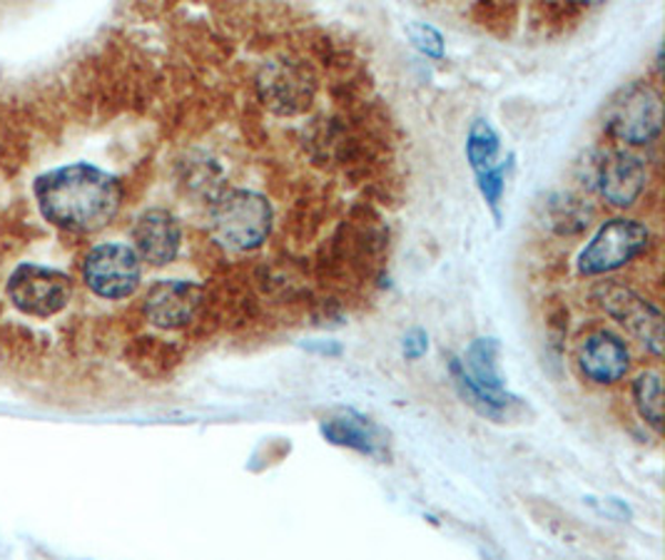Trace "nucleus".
<instances>
[{
  "label": "nucleus",
  "mask_w": 665,
  "mask_h": 560,
  "mask_svg": "<svg viewBox=\"0 0 665 560\" xmlns=\"http://www.w3.org/2000/svg\"><path fill=\"white\" fill-rule=\"evenodd\" d=\"M406 33H409L412 43L419 48L424 55H429V58H441L444 55V38L436 28L426 25V23H412Z\"/></svg>",
  "instance_id": "obj_18"
},
{
  "label": "nucleus",
  "mask_w": 665,
  "mask_h": 560,
  "mask_svg": "<svg viewBox=\"0 0 665 560\" xmlns=\"http://www.w3.org/2000/svg\"><path fill=\"white\" fill-rule=\"evenodd\" d=\"M603 125L609 133L628 145H648L663 129V100L648 83L621 87L605 105Z\"/></svg>",
  "instance_id": "obj_3"
},
{
  "label": "nucleus",
  "mask_w": 665,
  "mask_h": 560,
  "mask_svg": "<svg viewBox=\"0 0 665 560\" xmlns=\"http://www.w3.org/2000/svg\"><path fill=\"white\" fill-rule=\"evenodd\" d=\"M217 242L232 252H250L260 247L272 229V207L250 189H232L217 199L210 215Z\"/></svg>",
  "instance_id": "obj_2"
},
{
  "label": "nucleus",
  "mask_w": 665,
  "mask_h": 560,
  "mask_svg": "<svg viewBox=\"0 0 665 560\" xmlns=\"http://www.w3.org/2000/svg\"><path fill=\"white\" fill-rule=\"evenodd\" d=\"M496 359H499L496 339H476L466 352V362H461L466 378L484 394H506Z\"/></svg>",
  "instance_id": "obj_14"
},
{
  "label": "nucleus",
  "mask_w": 665,
  "mask_h": 560,
  "mask_svg": "<svg viewBox=\"0 0 665 560\" xmlns=\"http://www.w3.org/2000/svg\"><path fill=\"white\" fill-rule=\"evenodd\" d=\"M503 183H506V163H501L499 167H493L491 173H486L484 177H479L481 195L493 209H499V205H501L503 187H506Z\"/></svg>",
  "instance_id": "obj_19"
},
{
  "label": "nucleus",
  "mask_w": 665,
  "mask_h": 560,
  "mask_svg": "<svg viewBox=\"0 0 665 560\" xmlns=\"http://www.w3.org/2000/svg\"><path fill=\"white\" fill-rule=\"evenodd\" d=\"M451 378H454L456 388H459L464 402L469 404L476 414L491 418V422H503V418L511 414V408L519 406V398L511 396L509 392H506V394H484V392H479V388H476L469 382V378H466L459 359H451Z\"/></svg>",
  "instance_id": "obj_15"
},
{
  "label": "nucleus",
  "mask_w": 665,
  "mask_h": 560,
  "mask_svg": "<svg viewBox=\"0 0 665 560\" xmlns=\"http://www.w3.org/2000/svg\"><path fill=\"white\" fill-rule=\"evenodd\" d=\"M312 352H320V354H330V356H340L342 354V346L340 344H320V346H310Z\"/></svg>",
  "instance_id": "obj_21"
},
{
  "label": "nucleus",
  "mask_w": 665,
  "mask_h": 560,
  "mask_svg": "<svg viewBox=\"0 0 665 560\" xmlns=\"http://www.w3.org/2000/svg\"><path fill=\"white\" fill-rule=\"evenodd\" d=\"M73 284L63 272L38 265H21L8 279V297L25 314L53 317L71 302Z\"/></svg>",
  "instance_id": "obj_6"
},
{
  "label": "nucleus",
  "mask_w": 665,
  "mask_h": 560,
  "mask_svg": "<svg viewBox=\"0 0 665 560\" xmlns=\"http://www.w3.org/2000/svg\"><path fill=\"white\" fill-rule=\"evenodd\" d=\"M595 302H599L605 314L613 317L621 326L638 339L643 346H648L655 356L663 354V314L651 302H645L633 289L605 282L595 289Z\"/></svg>",
  "instance_id": "obj_7"
},
{
  "label": "nucleus",
  "mask_w": 665,
  "mask_h": 560,
  "mask_svg": "<svg viewBox=\"0 0 665 560\" xmlns=\"http://www.w3.org/2000/svg\"><path fill=\"white\" fill-rule=\"evenodd\" d=\"M593 183L605 203L613 207H631L643 195L648 173L638 155L628 149H611L595 163Z\"/></svg>",
  "instance_id": "obj_8"
},
{
  "label": "nucleus",
  "mask_w": 665,
  "mask_h": 560,
  "mask_svg": "<svg viewBox=\"0 0 665 560\" xmlns=\"http://www.w3.org/2000/svg\"><path fill=\"white\" fill-rule=\"evenodd\" d=\"M83 277L97 297L125 299L141 284V257L127 245H97L85 257Z\"/></svg>",
  "instance_id": "obj_5"
},
{
  "label": "nucleus",
  "mask_w": 665,
  "mask_h": 560,
  "mask_svg": "<svg viewBox=\"0 0 665 560\" xmlns=\"http://www.w3.org/2000/svg\"><path fill=\"white\" fill-rule=\"evenodd\" d=\"M579 366L593 384H615L628 374L631 354L623 339L611 332H595L579 349Z\"/></svg>",
  "instance_id": "obj_12"
},
{
  "label": "nucleus",
  "mask_w": 665,
  "mask_h": 560,
  "mask_svg": "<svg viewBox=\"0 0 665 560\" xmlns=\"http://www.w3.org/2000/svg\"><path fill=\"white\" fill-rule=\"evenodd\" d=\"M322 436L334 446L352 448V452L376 458V462L389 458V442H386L384 428L374 424L370 416L354 412V408H336L330 416H324Z\"/></svg>",
  "instance_id": "obj_9"
},
{
  "label": "nucleus",
  "mask_w": 665,
  "mask_h": 560,
  "mask_svg": "<svg viewBox=\"0 0 665 560\" xmlns=\"http://www.w3.org/2000/svg\"><path fill=\"white\" fill-rule=\"evenodd\" d=\"M499 135L496 129L486 123V120H476L469 129V139H466V159H469L476 179L491 173L493 167H499Z\"/></svg>",
  "instance_id": "obj_16"
},
{
  "label": "nucleus",
  "mask_w": 665,
  "mask_h": 560,
  "mask_svg": "<svg viewBox=\"0 0 665 560\" xmlns=\"http://www.w3.org/2000/svg\"><path fill=\"white\" fill-rule=\"evenodd\" d=\"M260 93L264 103L280 113H297L310 105L314 85L310 75L294 63H270L260 75Z\"/></svg>",
  "instance_id": "obj_13"
},
{
  "label": "nucleus",
  "mask_w": 665,
  "mask_h": 560,
  "mask_svg": "<svg viewBox=\"0 0 665 560\" xmlns=\"http://www.w3.org/2000/svg\"><path fill=\"white\" fill-rule=\"evenodd\" d=\"M633 402L655 434L663 432V382L658 372H645L633 384Z\"/></svg>",
  "instance_id": "obj_17"
},
{
  "label": "nucleus",
  "mask_w": 665,
  "mask_h": 560,
  "mask_svg": "<svg viewBox=\"0 0 665 560\" xmlns=\"http://www.w3.org/2000/svg\"><path fill=\"white\" fill-rule=\"evenodd\" d=\"M35 199L43 217L71 232H97L113 222L123 205V187L93 165H67L35 179Z\"/></svg>",
  "instance_id": "obj_1"
},
{
  "label": "nucleus",
  "mask_w": 665,
  "mask_h": 560,
  "mask_svg": "<svg viewBox=\"0 0 665 560\" xmlns=\"http://www.w3.org/2000/svg\"><path fill=\"white\" fill-rule=\"evenodd\" d=\"M202 304V287L183 279L157 282L145 297V314L155 326L180 329L195 319Z\"/></svg>",
  "instance_id": "obj_10"
},
{
  "label": "nucleus",
  "mask_w": 665,
  "mask_h": 560,
  "mask_svg": "<svg viewBox=\"0 0 665 560\" xmlns=\"http://www.w3.org/2000/svg\"><path fill=\"white\" fill-rule=\"evenodd\" d=\"M651 245V229L635 219H611L593 235L579 257V269L585 277L621 269Z\"/></svg>",
  "instance_id": "obj_4"
},
{
  "label": "nucleus",
  "mask_w": 665,
  "mask_h": 560,
  "mask_svg": "<svg viewBox=\"0 0 665 560\" xmlns=\"http://www.w3.org/2000/svg\"><path fill=\"white\" fill-rule=\"evenodd\" d=\"M402 352L406 359H422L426 352H429V336H426V332H422V329H412V332L404 336Z\"/></svg>",
  "instance_id": "obj_20"
},
{
  "label": "nucleus",
  "mask_w": 665,
  "mask_h": 560,
  "mask_svg": "<svg viewBox=\"0 0 665 560\" xmlns=\"http://www.w3.org/2000/svg\"><path fill=\"white\" fill-rule=\"evenodd\" d=\"M133 239L137 257L150 262L153 267H165L180 252L183 229L177 217L167 212V209H147L135 222Z\"/></svg>",
  "instance_id": "obj_11"
}]
</instances>
